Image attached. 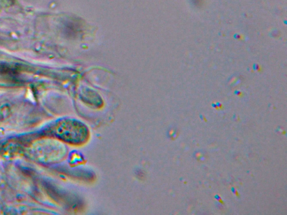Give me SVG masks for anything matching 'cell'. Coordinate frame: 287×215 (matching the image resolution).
<instances>
[{
  "label": "cell",
  "instance_id": "1",
  "mask_svg": "<svg viewBox=\"0 0 287 215\" xmlns=\"http://www.w3.org/2000/svg\"><path fill=\"white\" fill-rule=\"evenodd\" d=\"M194 157L199 161H205L206 160L207 155L205 152L202 151H198L195 152Z\"/></svg>",
  "mask_w": 287,
  "mask_h": 215
},
{
  "label": "cell",
  "instance_id": "2",
  "mask_svg": "<svg viewBox=\"0 0 287 215\" xmlns=\"http://www.w3.org/2000/svg\"><path fill=\"white\" fill-rule=\"evenodd\" d=\"M169 135L172 138H176L179 135V130L176 128H171L169 130Z\"/></svg>",
  "mask_w": 287,
  "mask_h": 215
}]
</instances>
